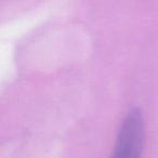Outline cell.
Listing matches in <instances>:
<instances>
[{"mask_svg":"<svg viewBox=\"0 0 158 158\" xmlns=\"http://www.w3.org/2000/svg\"><path fill=\"white\" fill-rule=\"evenodd\" d=\"M144 143V120L139 108L123 118L115 141L112 158H141Z\"/></svg>","mask_w":158,"mask_h":158,"instance_id":"obj_1","label":"cell"}]
</instances>
